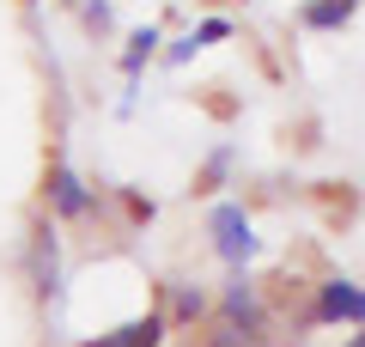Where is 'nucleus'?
<instances>
[{"label": "nucleus", "instance_id": "8", "mask_svg": "<svg viewBox=\"0 0 365 347\" xmlns=\"http://www.w3.org/2000/svg\"><path fill=\"white\" fill-rule=\"evenodd\" d=\"M353 13H359V0H304V6H299V25L304 31H347Z\"/></svg>", "mask_w": 365, "mask_h": 347}, {"label": "nucleus", "instance_id": "10", "mask_svg": "<svg viewBox=\"0 0 365 347\" xmlns=\"http://www.w3.org/2000/svg\"><path fill=\"white\" fill-rule=\"evenodd\" d=\"M79 25H86L91 37H110V25H116V6H110V0H86V13H79Z\"/></svg>", "mask_w": 365, "mask_h": 347}, {"label": "nucleus", "instance_id": "5", "mask_svg": "<svg viewBox=\"0 0 365 347\" xmlns=\"http://www.w3.org/2000/svg\"><path fill=\"white\" fill-rule=\"evenodd\" d=\"M31 281H37L43 305H61V238H55V226H37V244H31Z\"/></svg>", "mask_w": 365, "mask_h": 347}, {"label": "nucleus", "instance_id": "7", "mask_svg": "<svg viewBox=\"0 0 365 347\" xmlns=\"http://www.w3.org/2000/svg\"><path fill=\"white\" fill-rule=\"evenodd\" d=\"M165 329H170V323H165V311H146V317L122 323L116 335H98L91 347H158V341H165Z\"/></svg>", "mask_w": 365, "mask_h": 347}, {"label": "nucleus", "instance_id": "15", "mask_svg": "<svg viewBox=\"0 0 365 347\" xmlns=\"http://www.w3.org/2000/svg\"><path fill=\"white\" fill-rule=\"evenodd\" d=\"M25 6H37V0H25Z\"/></svg>", "mask_w": 365, "mask_h": 347}, {"label": "nucleus", "instance_id": "12", "mask_svg": "<svg viewBox=\"0 0 365 347\" xmlns=\"http://www.w3.org/2000/svg\"><path fill=\"white\" fill-rule=\"evenodd\" d=\"M189 37H195V49H213V43H225V37H232V19H201V25L189 31Z\"/></svg>", "mask_w": 365, "mask_h": 347}, {"label": "nucleus", "instance_id": "11", "mask_svg": "<svg viewBox=\"0 0 365 347\" xmlns=\"http://www.w3.org/2000/svg\"><path fill=\"white\" fill-rule=\"evenodd\" d=\"M207 317V293L201 286H177V323H201Z\"/></svg>", "mask_w": 365, "mask_h": 347}, {"label": "nucleus", "instance_id": "9", "mask_svg": "<svg viewBox=\"0 0 365 347\" xmlns=\"http://www.w3.org/2000/svg\"><path fill=\"white\" fill-rule=\"evenodd\" d=\"M232 165H237V153H232V146H213V153H207V165H201V177H195V189H225Z\"/></svg>", "mask_w": 365, "mask_h": 347}, {"label": "nucleus", "instance_id": "4", "mask_svg": "<svg viewBox=\"0 0 365 347\" xmlns=\"http://www.w3.org/2000/svg\"><path fill=\"white\" fill-rule=\"evenodd\" d=\"M49 213L55 219H86L91 213V189H86V177H79L67 159L49 165Z\"/></svg>", "mask_w": 365, "mask_h": 347}, {"label": "nucleus", "instance_id": "14", "mask_svg": "<svg viewBox=\"0 0 365 347\" xmlns=\"http://www.w3.org/2000/svg\"><path fill=\"white\" fill-rule=\"evenodd\" d=\"M347 347H365V341H359V335H353V341H347Z\"/></svg>", "mask_w": 365, "mask_h": 347}, {"label": "nucleus", "instance_id": "13", "mask_svg": "<svg viewBox=\"0 0 365 347\" xmlns=\"http://www.w3.org/2000/svg\"><path fill=\"white\" fill-rule=\"evenodd\" d=\"M122 201H128V213H134V219H153V213H158V207H153V201H146V195H140V189H122Z\"/></svg>", "mask_w": 365, "mask_h": 347}, {"label": "nucleus", "instance_id": "1", "mask_svg": "<svg viewBox=\"0 0 365 347\" xmlns=\"http://www.w3.org/2000/svg\"><path fill=\"white\" fill-rule=\"evenodd\" d=\"M220 317H225V347H256L262 329H268V311H262V293L244 268H232L225 281V298H220Z\"/></svg>", "mask_w": 365, "mask_h": 347}, {"label": "nucleus", "instance_id": "3", "mask_svg": "<svg viewBox=\"0 0 365 347\" xmlns=\"http://www.w3.org/2000/svg\"><path fill=\"white\" fill-rule=\"evenodd\" d=\"M317 323H329V329H359L365 323V293H359V281H347V274H329L323 286H317V311H311Z\"/></svg>", "mask_w": 365, "mask_h": 347}, {"label": "nucleus", "instance_id": "6", "mask_svg": "<svg viewBox=\"0 0 365 347\" xmlns=\"http://www.w3.org/2000/svg\"><path fill=\"white\" fill-rule=\"evenodd\" d=\"M158 43H165V31L158 25H140L128 37V49H122V79H128V98H122V110H134V86H140V67L158 55Z\"/></svg>", "mask_w": 365, "mask_h": 347}, {"label": "nucleus", "instance_id": "2", "mask_svg": "<svg viewBox=\"0 0 365 347\" xmlns=\"http://www.w3.org/2000/svg\"><path fill=\"white\" fill-rule=\"evenodd\" d=\"M207 231H213V250H220L225 268H250L262 256V238H256V219L244 213L237 201H220L207 213Z\"/></svg>", "mask_w": 365, "mask_h": 347}]
</instances>
